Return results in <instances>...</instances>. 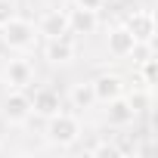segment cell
Masks as SVG:
<instances>
[{"mask_svg":"<svg viewBox=\"0 0 158 158\" xmlns=\"http://www.w3.org/2000/svg\"><path fill=\"white\" fill-rule=\"evenodd\" d=\"M81 133H84L81 118L71 115V112H65V109L56 112V115H50L47 124H44V139L53 149H71L77 139H81Z\"/></svg>","mask_w":158,"mask_h":158,"instance_id":"cell-1","label":"cell"},{"mask_svg":"<svg viewBox=\"0 0 158 158\" xmlns=\"http://www.w3.org/2000/svg\"><path fill=\"white\" fill-rule=\"evenodd\" d=\"M37 40H40V34H37V25L31 19L13 16L10 22L0 25V44L10 53H28V50L37 47Z\"/></svg>","mask_w":158,"mask_h":158,"instance_id":"cell-2","label":"cell"},{"mask_svg":"<svg viewBox=\"0 0 158 158\" xmlns=\"http://www.w3.org/2000/svg\"><path fill=\"white\" fill-rule=\"evenodd\" d=\"M0 77H3L6 90H28L31 81H34V62L25 59V56H13V59H6Z\"/></svg>","mask_w":158,"mask_h":158,"instance_id":"cell-3","label":"cell"},{"mask_svg":"<svg viewBox=\"0 0 158 158\" xmlns=\"http://www.w3.org/2000/svg\"><path fill=\"white\" fill-rule=\"evenodd\" d=\"M0 118L6 124H25L31 118V93L28 90H6L0 102Z\"/></svg>","mask_w":158,"mask_h":158,"instance_id":"cell-4","label":"cell"},{"mask_svg":"<svg viewBox=\"0 0 158 158\" xmlns=\"http://www.w3.org/2000/svg\"><path fill=\"white\" fill-rule=\"evenodd\" d=\"M102 106H106L102 118H106V124L115 127V130H124V127H130V124L139 118V112H136V106L130 102L127 93H124V96H115V99H109V102H102Z\"/></svg>","mask_w":158,"mask_h":158,"instance_id":"cell-5","label":"cell"},{"mask_svg":"<svg viewBox=\"0 0 158 158\" xmlns=\"http://www.w3.org/2000/svg\"><path fill=\"white\" fill-rule=\"evenodd\" d=\"M124 28L133 34L136 44H155L158 22H155V13H152V10H133V13H127Z\"/></svg>","mask_w":158,"mask_h":158,"instance_id":"cell-6","label":"cell"},{"mask_svg":"<svg viewBox=\"0 0 158 158\" xmlns=\"http://www.w3.org/2000/svg\"><path fill=\"white\" fill-rule=\"evenodd\" d=\"M44 59H47L50 65H71V62L77 59V40H74L71 34L44 40Z\"/></svg>","mask_w":158,"mask_h":158,"instance_id":"cell-7","label":"cell"},{"mask_svg":"<svg viewBox=\"0 0 158 158\" xmlns=\"http://www.w3.org/2000/svg\"><path fill=\"white\" fill-rule=\"evenodd\" d=\"M93 96H96V106H102V102H109V99H115V96H124L127 93V81L118 74V71H102V74H96L93 77Z\"/></svg>","mask_w":158,"mask_h":158,"instance_id":"cell-8","label":"cell"},{"mask_svg":"<svg viewBox=\"0 0 158 158\" xmlns=\"http://www.w3.org/2000/svg\"><path fill=\"white\" fill-rule=\"evenodd\" d=\"M34 25H37V34H40L44 40L71 34V31H68V10H65V6H50Z\"/></svg>","mask_w":158,"mask_h":158,"instance_id":"cell-9","label":"cell"},{"mask_svg":"<svg viewBox=\"0 0 158 158\" xmlns=\"http://www.w3.org/2000/svg\"><path fill=\"white\" fill-rule=\"evenodd\" d=\"M62 109H65V99H62V93L56 87H37L31 93V115H37V118L47 121L50 115H56Z\"/></svg>","mask_w":158,"mask_h":158,"instance_id":"cell-10","label":"cell"},{"mask_svg":"<svg viewBox=\"0 0 158 158\" xmlns=\"http://www.w3.org/2000/svg\"><path fill=\"white\" fill-rule=\"evenodd\" d=\"M68 31L77 34V37H90V34H96V31H99V13L71 6V10H68Z\"/></svg>","mask_w":158,"mask_h":158,"instance_id":"cell-11","label":"cell"},{"mask_svg":"<svg viewBox=\"0 0 158 158\" xmlns=\"http://www.w3.org/2000/svg\"><path fill=\"white\" fill-rule=\"evenodd\" d=\"M133 47H136V40H133V34L124 28V22L115 25V28L109 31V37H106V50H109L112 59H127V56L133 53Z\"/></svg>","mask_w":158,"mask_h":158,"instance_id":"cell-12","label":"cell"},{"mask_svg":"<svg viewBox=\"0 0 158 158\" xmlns=\"http://www.w3.org/2000/svg\"><path fill=\"white\" fill-rule=\"evenodd\" d=\"M68 102H71V109H77V112L93 109V106H96L93 84H90V81H77V84H71V90H68Z\"/></svg>","mask_w":158,"mask_h":158,"instance_id":"cell-13","label":"cell"},{"mask_svg":"<svg viewBox=\"0 0 158 158\" xmlns=\"http://www.w3.org/2000/svg\"><path fill=\"white\" fill-rule=\"evenodd\" d=\"M112 143H115L118 158H127V155H139V152H143L133 133H115V139H112Z\"/></svg>","mask_w":158,"mask_h":158,"instance_id":"cell-14","label":"cell"},{"mask_svg":"<svg viewBox=\"0 0 158 158\" xmlns=\"http://www.w3.org/2000/svg\"><path fill=\"white\" fill-rule=\"evenodd\" d=\"M136 68H139V81H143V87L149 90V87L155 84V74H158V65H155V56H149V59L136 62Z\"/></svg>","mask_w":158,"mask_h":158,"instance_id":"cell-15","label":"cell"},{"mask_svg":"<svg viewBox=\"0 0 158 158\" xmlns=\"http://www.w3.org/2000/svg\"><path fill=\"white\" fill-rule=\"evenodd\" d=\"M87 155H90V158H118L112 139H96L93 146H87Z\"/></svg>","mask_w":158,"mask_h":158,"instance_id":"cell-16","label":"cell"},{"mask_svg":"<svg viewBox=\"0 0 158 158\" xmlns=\"http://www.w3.org/2000/svg\"><path fill=\"white\" fill-rule=\"evenodd\" d=\"M13 16H19L16 0H0V25H3V22H10Z\"/></svg>","mask_w":158,"mask_h":158,"instance_id":"cell-17","label":"cell"},{"mask_svg":"<svg viewBox=\"0 0 158 158\" xmlns=\"http://www.w3.org/2000/svg\"><path fill=\"white\" fill-rule=\"evenodd\" d=\"M71 6H77V10H93V13H99V10L106 6V0H71Z\"/></svg>","mask_w":158,"mask_h":158,"instance_id":"cell-18","label":"cell"},{"mask_svg":"<svg viewBox=\"0 0 158 158\" xmlns=\"http://www.w3.org/2000/svg\"><path fill=\"white\" fill-rule=\"evenodd\" d=\"M44 3H47V6H65L68 0H44Z\"/></svg>","mask_w":158,"mask_h":158,"instance_id":"cell-19","label":"cell"},{"mask_svg":"<svg viewBox=\"0 0 158 158\" xmlns=\"http://www.w3.org/2000/svg\"><path fill=\"white\" fill-rule=\"evenodd\" d=\"M106 3H115V0H106Z\"/></svg>","mask_w":158,"mask_h":158,"instance_id":"cell-20","label":"cell"}]
</instances>
